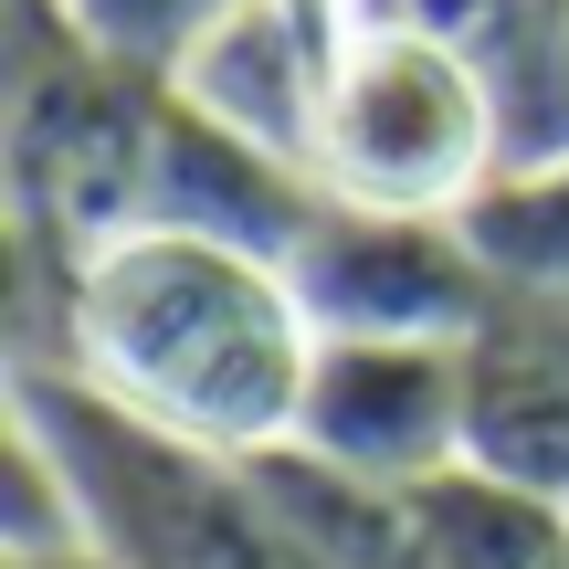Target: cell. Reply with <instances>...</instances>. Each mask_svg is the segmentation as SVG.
I'll use <instances>...</instances> for the list:
<instances>
[{
    "label": "cell",
    "mask_w": 569,
    "mask_h": 569,
    "mask_svg": "<svg viewBox=\"0 0 569 569\" xmlns=\"http://www.w3.org/2000/svg\"><path fill=\"white\" fill-rule=\"evenodd\" d=\"M11 401L53 432L63 475H74L84 559H106V569H327L284 528V507L264 496L253 465L190 453V443H169V432H138L84 380H63L53 359H21Z\"/></svg>",
    "instance_id": "3"
},
{
    "label": "cell",
    "mask_w": 569,
    "mask_h": 569,
    "mask_svg": "<svg viewBox=\"0 0 569 569\" xmlns=\"http://www.w3.org/2000/svg\"><path fill=\"white\" fill-rule=\"evenodd\" d=\"M53 11H63V32H74L84 53H106V63H127V74H159L169 84L190 63V42H201L232 0H53Z\"/></svg>",
    "instance_id": "9"
},
{
    "label": "cell",
    "mask_w": 569,
    "mask_h": 569,
    "mask_svg": "<svg viewBox=\"0 0 569 569\" xmlns=\"http://www.w3.org/2000/svg\"><path fill=\"white\" fill-rule=\"evenodd\" d=\"M465 465L569 507V306H496V327L475 338Z\"/></svg>",
    "instance_id": "7"
},
{
    "label": "cell",
    "mask_w": 569,
    "mask_h": 569,
    "mask_svg": "<svg viewBox=\"0 0 569 569\" xmlns=\"http://www.w3.org/2000/svg\"><path fill=\"white\" fill-rule=\"evenodd\" d=\"M559 11H569V0H559Z\"/></svg>",
    "instance_id": "11"
},
{
    "label": "cell",
    "mask_w": 569,
    "mask_h": 569,
    "mask_svg": "<svg viewBox=\"0 0 569 569\" xmlns=\"http://www.w3.org/2000/svg\"><path fill=\"white\" fill-rule=\"evenodd\" d=\"M53 569H106V559H53Z\"/></svg>",
    "instance_id": "10"
},
{
    "label": "cell",
    "mask_w": 569,
    "mask_h": 569,
    "mask_svg": "<svg viewBox=\"0 0 569 569\" xmlns=\"http://www.w3.org/2000/svg\"><path fill=\"white\" fill-rule=\"evenodd\" d=\"M465 422H475V338H317L296 453L359 475V486L422 496L465 475Z\"/></svg>",
    "instance_id": "4"
},
{
    "label": "cell",
    "mask_w": 569,
    "mask_h": 569,
    "mask_svg": "<svg viewBox=\"0 0 569 569\" xmlns=\"http://www.w3.org/2000/svg\"><path fill=\"white\" fill-rule=\"evenodd\" d=\"M284 274L317 338H486L507 306L465 222H401V211H317Z\"/></svg>",
    "instance_id": "5"
},
{
    "label": "cell",
    "mask_w": 569,
    "mask_h": 569,
    "mask_svg": "<svg viewBox=\"0 0 569 569\" xmlns=\"http://www.w3.org/2000/svg\"><path fill=\"white\" fill-rule=\"evenodd\" d=\"M507 159V84L453 21L401 11V0L348 21L317 106V148H306V180L327 211L465 222Z\"/></svg>",
    "instance_id": "2"
},
{
    "label": "cell",
    "mask_w": 569,
    "mask_h": 569,
    "mask_svg": "<svg viewBox=\"0 0 569 569\" xmlns=\"http://www.w3.org/2000/svg\"><path fill=\"white\" fill-rule=\"evenodd\" d=\"M465 243L486 253L507 306H569V138L517 148L486 180V201L465 211Z\"/></svg>",
    "instance_id": "8"
},
{
    "label": "cell",
    "mask_w": 569,
    "mask_h": 569,
    "mask_svg": "<svg viewBox=\"0 0 569 569\" xmlns=\"http://www.w3.org/2000/svg\"><path fill=\"white\" fill-rule=\"evenodd\" d=\"M53 369L138 432L253 465L296 443L306 380H317V317L284 253L138 222L53 274Z\"/></svg>",
    "instance_id": "1"
},
{
    "label": "cell",
    "mask_w": 569,
    "mask_h": 569,
    "mask_svg": "<svg viewBox=\"0 0 569 569\" xmlns=\"http://www.w3.org/2000/svg\"><path fill=\"white\" fill-rule=\"evenodd\" d=\"M348 21H359V11H327V0H232V11L190 42V63L169 74V96H180L190 117H211L222 138H243V148H264V159L306 169Z\"/></svg>",
    "instance_id": "6"
}]
</instances>
